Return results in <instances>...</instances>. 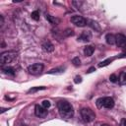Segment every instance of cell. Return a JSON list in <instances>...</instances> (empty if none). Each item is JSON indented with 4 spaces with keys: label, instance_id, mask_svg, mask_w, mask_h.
Instances as JSON below:
<instances>
[{
    "label": "cell",
    "instance_id": "obj_27",
    "mask_svg": "<svg viewBox=\"0 0 126 126\" xmlns=\"http://www.w3.org/2000/svg\"><path fill=\"white\" fill-rule=\"evenodd\" d=\"M94 71H95V68H94V67H91V68L87 71V73H92V72H94Z\"/></svg>",
    "mask_w": 126,
    "mask_h": 126
},
{
    "label": "cell",
    "instance_id": "obj_22",
    "mask_svg": "<svg viewBox=\"0 0 126 126\" xmlns=\"http://www.w3.org/2000/svg\"><path fill=\"white\" fill-rule=\"evenodd\" d=\"M41 105L44 107V108H49L50 107V105H51V103H50V101L49 100H43L42 102H41Z\"/></svg>",
    "mask_w": 126,
    "mask_h": 126
},
{
    "label": "cell",
    "instance_id": "obj_2",
    "mask_svg": "<svg viewBox=\"0 0 126 126\" xmlns=\"http://www.w3.org/2000/svg\"><path fill=\"white\" fill-rule=\"evenodd\" d=\"M96 105L100 108V107H105V108H112L114 106V100L112 97L106 96V97H102V98H98L96 100Z\"/></svg>",
    "mask_w": 126,
    "mask_h": 126
},
{
    "label": "cell",
    "instance_id": "obj_28",
    "mask_svg": "<svg viewBox=\"0 0 126 126\" xmlns=\"http://www.w3.org/2000/svg\"><path fill=\"white\" fill-rule=\"evenodd\" d=\"M101 126H109V125H107V124H103V125H101Z\"/></svg>",
    "mask_w": 126,
    "mask_h": 126
},
{
    "label": "cell",
    "instance_id": "obj_7",
    "mask_svg": "<svg viewBox=\"0 0 126 126\" xmlns=\"http://www.w3.org/2000/svg\"><path fill=\"white\" fill-rule=\"evenodd\" d=\"M34 114L39 118H44L47 115V109L44 108L42 105L36 104L34 106Z\"/></svg>",
    "mask_w": 126,
    "mask_h": 126
},
{
    "label": "cell",
    "instance_id": "obj_19",
    "mask_svg": "<svg viewBox=\"0 0 126 126\" xmlns=\"http://www.w3.org/2000/svg\"><path fill=\"white\" fill-rule=\"evenodd\" d=\"M4 71V73L6 74H11V75H14V69L12 67H5L2 69Z\"/></svg>",
    "mask_w": 126,
    "mask_h": 126
},
{
    "label": "cell",
    "instance_id": "obj_17",
    "mask_svg": "<svg viewBox=\"0 0 126 126\" xmlns=\"http://www.w3.org/2000/svg\"><path fill=\"white\" fill-rule=\"evenodd\" d=\"M63 70H64L63 68H55V69H52V70L48 71V74H59V73L64 72Z\"/></svg>",
    "mask_w": 126,
    "mask_h": 126
},
{
    "label": "cell",
    "instance_id": "obj_20",
    "mask_svg": "<svg viewBox=\"0 0 126 126\" xmlns=\"http://www.w3.org/2000/svg\"><path fill=\"white\" fill-rule=\"evenodd\" d=\"M63 34H64L65 36H71V35H73V34H74V31H73V30H71V29H67V30L63 32Z\"/></svg>",
    "mask_w": 126,
    "mask_h": 126
},
{
    "label": "cell",
    "instance_id": "obj_13",
    "mask_svg": "<svg viewBox=\"0 0 126 126\" xmlns=\"http://www.w3.org/2000/svg\"><path fill=\"white\" fill-rule=\"evenodd\" d=\"M94 47L92 46V45H88L84 49V53H85L86 56H92L93 53H94Z\"/></svg>",
    "mask_w": 126,
    "mask_h": 126
},
{
    "label": "cell",
    "instance_id": "obj_23",
    "mask_svg": "<svg viewBox=\"0 0 126 126\" xmlns=\"http://www.w3.org/2000/svg\"><path fill=\"white\" fill-rule=\"evenodd\" d=\"M109 80H110V82H112V83H116V82L118 81V78H117V76H116L115 74H111L110 77H109Z\"/></svg>",
    "mask_w": 126,
    "mask_h": 126
},
{
    "label": "cell",
    "instance_id": "obj_12",
    "mask_svg": "<svg viewBox=\"0 0 126 126\" xmlns=\"http://www.w3.org/2000/svg\"><path fill=\"white\" fill-rule=\"evenodd\" d=\"M105 40L108 44L113 45V44H115V35L112 33H107L105 35Z\"/></svg>",
    "mask_w": 126,
    "mask_h": 126
},
{
    "label": "cell",
    "instance_id": "obj_4",
    "mask_svg": "<svg viewBox=\"0 0 126 126\" xmlns=\"http://www.w3.org/2000/svg\"><path fill=\"white\" fill-rule=\"evenodd\" d=\"M16 56V53L14 51H6V52H3L1 55H0V62L1 64H7V63H10Z\"/></svg>",
    "mask_w": 126,
    "mask_h": 126
},
{
    "label": "cell",
    "instance_id": "obj_3",
    "mask_svg": "<svg viewBox=\"0 0 126 126\" xmlns=\"http://www.w3.org/2000/svg\"><path fill=\"white\" fill-rule=\"evenodd\" d=\"M80 113H81V116L85 122H92L95 118V113L91 108H86V107L82 108Z\"/></svg>",
    "mask_w": 126,
    "mask_h": 126
},
{
    "label": "cell",
    "instance_id": "obj_18",
    "mask_svg": "<svg viewBox=\"0 0 126 126\" xmlns=\"http://www.w3.org/2000/svg\"><path fill=\"white\" fill-rule=\"evenodd\" d=\"M31 17H32V19H33L34 21H38V20H39V12H38V11H33V12L32 13V15H31Z\"/></svg>",
    "mask_w": 126,
    "mask_h": 126
},
{
    "label": "cell",
    "instance_id": "obj_24",
    "mask_svg": "<svg viewBox=\"0 0 126 126\" xmlns=\"http://www.w3.org/2000/svg\"><path fill=\"white\" fill-rule=\"evenodd\" d=\"M39 90H45V87H37V88H32L31 90H29L28 93H34L36 91H39Z\"/></svg>",
    "mask_w": 126,
    "mask_h": 126
},
{
    "label": "cell",
    "instance_id": "obj_6",
    "mask_svg": "<svg viewBox=\"0 0 126 126\" xmlns=\"http://www.w3.org/2000/svg\"><path fill=\"white\" fill-rule=\"evenodd\" d=\"M71 22L77 27H85L88 25V20L79 15H75L71 17Z\"/></svg>",
    "mask_w": 126,
    "mask_h": 126
},
{
    "label": "cell",
    "instance_id": "obj_15",
    "mask_svg": "<svg viewBox=\"0 0 126 126\" xmlns=\"http://www.w3.org/2000/svg\"><path fill=\"white\" fill-rule=\"evenodd\" d=\"M46 20L50 24H58L59 23V20L57 18H54L53 16H50V15H46Z\"/></svg>",
    "mask_w": 126,
    "mask_h": 126
},
{
    "label": "cell",
    "instance_id": "obj_5",
    "mask_svg": "<svg viewBox=\"0 0 126 126\" xmlns=\"http://www.w3.org/2000/svg\"><path fill=\"white\" fill-rule=\"evenodd\" d=\"M43 71V65L41 63H34L28 67V72L32 75H39Z\"/></svg>",
    "mask_w": 126,
    "mask_h": 126
},
{
    "label": "cell",
    "instance_id": "obj_25",
    "mask_svg": "<svg viewBox=\"0 0 126 126\" xmlns=\"http://www.w3.org/2000/svg\"><path fill=\"white\" fill-rule=\"evenodd\" d=\"M74 82H75L76 84H79V83H81V82H82V78H81L80 76H76V77H75Z\"/></svg>",
    "mask_w": 126,
    "mask_h": 126
},
{
    "label": "cell",
    "instance_id": "obj_11",
    "mask_svg": "<svg viewBox=\"0 0 126 126\" xmlns=\"http://www.w3.org/2000/svg\"><path fill=\"white\" fill-rule=\"evenodd\" d=\"M88 25H89L93 30H94V31H96V32H100V27H99V25L97 24V22H94V21H93V20H88Z\"/></svg>",
    "mask_w": 126,
    "mask_h": 126
},
{
    "label": "cell",
    "instance_id": "obj_16",
    "mask_svg": "<svg viewBox=\"0 0 126 126\" xmlns=\"http://www.w3.org/2000/svg\"><path fill=\"white\" fill-rule=\"evenodd\" d=\"M113 59H114V58H107V59L101 61V62L98 64V67H104V66H107L108 64H110V63L113 61Z\"/></svg>",
    "mask_w": 126,
    "mask_h": 126
},
{
    "label": "cell",
    "instance_id": "obj_21",
    "mask_svg": "<svg viewBox=\"0 0 126 126\" xmlns=\"http://www.w3.org/2000/svg\"><path fill=\"white\" fill-rule=\"evenodd\" d=\"M72 63H73L75 66H79V65L81 64V60H80L79 57H75V58L72 59Z\"/></svg>",
    "mask_w": 126,
    "mask_h": 126
},
{
    "label": "cell",
    "instance_id": "obj_8",
    "mask_svg": "<svg viewBox=\"0 0 126 126\" xmlns=\"http://www.w3.org/2000/svg\"><path fill=\"white\" fill-rule=\"evenodd\" d=\"M115 44L118 47H125L126 46V36L122 33H118L115 35Z\"/></svg>",
    "mask_w": 126,
    "mask_h": 126
},
{
    "label": "cell",
    "instance_id": "obj_1",
    "mask_svg": "<svg viewBox=\"0 0 126 126\" xmlns=\"http://www.w3.org/2000/svg\"><path fill=\"white\" fill-rule=\"evenodd\" d=\"M57 107H58V110H59L60 115L63 118L69 119V118L73 117V115H74V109H73V106L68 101H66V100H60L57 103Z\"/></svg>",
    "mask_w": 126,
    "mask_h": 126
},
{
    "label": "cell",
    "instance_id": "obj_14",
    "mask_svg": "<svg viewBox=\"0 0 126 126\" xmlns=\"http://www.w3.org/2000/svg\"><path fill=\"white\" fill-rule=\"evenodd\" d=\"M118 81H119V84L120 85H126V73L125 72H122L118 78Z\"/></svg>",
    "mask_w": 126,
    "mask_h": 126
},
{
    "label": "cell",
    "instance_id": "obj_26",
    "mask_svg": "<svg viewBox=\"0 0 126 126\" xmlns=\"http://www.w3.org/2000/svg\"><path fill=\"white\" fill-rule=\"evenodd\" d=\"M120 126H126V119H125V118H123V119L121 120V122H120Z\"/></svg>",
    "mask_w": 126,
    "mask_h": 126
},
{
    "label": "cell",
    "instance_id": "obj_9",
    "mask_svg": "<svg viewBox=\"0 0 126 126\" xmlns=\"http://www.w3.org/2000/svg\"><path fill=\"white\" fill-rule=\"evenodd\" d=\"M91 38H92V34H91V32H84L78 37V40L87 42V41H90Z\"/></svg>",
    "mask_w": 126,
    "mask_h": 126
},
{
    "label": "cell",
    "instance_id": "obj_10",
    "mask_svg": "<svg viewBox=\"0 0 126 126\" xmlns=\"http://www.w3.org/2000/svg\"><path fill=\"white\" fill-rule=\"evenodd\" d=\"M42 48H43V50L46 51V52H52V51L54 50V46H53V44H52L49 40H45V41L42 43Z\"/></svg>",
    "mask_w": 126,
    "mask_h": 126
}]
</instances>
